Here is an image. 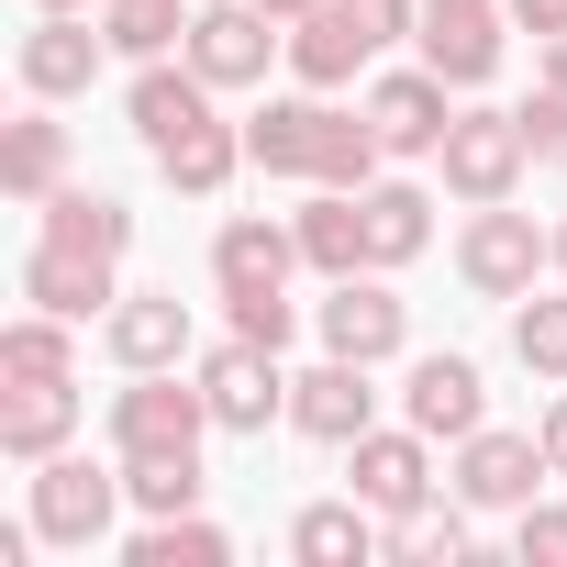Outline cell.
<instances>
[{
    "mask_svg": "<svg viewBox=\"0 0 567 567\" xmlns=\"http://www.w3.org/2000/svg\"><path fill=\"white\" fill-rule=\"evenodd\" d=\"M368 68H379V45L357 34L346 0H323V12L290 23V79H301V90H346V79H368Z\"/></svg>",
    "mask_w": 567,
    "mask_h": 567,
    "instance_id": "20",
    "label": "cell"
},
{
    "mask_svg": "<svg viewBox=\"0 0 567 567\" xmlns=\"http://www.w3.org/2000/svg\"><path fill=\"white\" fill-rule=\"evenodd\" d=\"M212 434V401L189 368H123L112 390V456H200Z\"/></svg>",
    "mask_w": 567,
    "mask_h": 567,
    "instance_id": "2",
    "label": "cell"
},
{
    "mask_svg": "<svg viewBox=\"0 0 567 567\" xmlns=\"http://www.w3.org/2000/svg\"><path fill=\"white\" fill-rule=\"evenodd\" d=\"M123 501H134V489H123V467H101V456H79V445L34 467V534H45V545H68V556H90V545L123 523Z\"/></svg>",
    "mask_w": 567,
    "mask_h": 567,
    "instance_id": "6",
    "label": "cell"
},
{
    "mask_svg": "<svg viewBox=\"0 0 567 567\" xmlns=\"http://www.w3.org/2000/svg\"><path fill=\"white\" fill-rule=\"evenodd\" d=\"M501 12H512V34H534V45L567 34V0H501Z\"/></svg>",
    "mask_w": 567,
    "mask_h": 567,
    "instance_id": "36",
    "label": "cell"
},
{
    "mask_svg": "<svg viewBox=\"0 0 567 567\" xmlns=\"http://www.w3.org/2000/svg\"><path fill=\"white\" fill-rule=\"evenodd\" d=\"M512 357L534 379H567V290H523L512 301Z\"/></svg>",
    "mask_w": 567,
    "mask_h": 567,
    "instance_id": "31",
    "label": "cell"
},
{
    "mask_svg": "<svg viewBox=\"0 0 567 567\" xmlns=\"http://www.w3.org/2000/svg\"><path fill=\"white\" fill-rule=\"evenodd\" d=\"M101 346H112V368H189V357H200L178 290H123V301L101 312Z\"/></svg>",
    "mask_w": 567,
    "mask_h": 567,
    "instance_id": "18",
    "label": "cell"
},
{
    "mask_svg": "<svg viewBox=\"0 0 567 567\" xmlns=\"http://www.w3.org/2000/svg\"><path fill=\"white\" fill-rule=\"evenodd\" d=\"M467 545H478V512H467V501L445 489V501H423V512H401L379 556H390V567H456Z\"/></svg>",
    "mask_w": 567,
    "mask_h": 567,
    "instance_id": "26",
    "label": "cell"
},
{
    "mask_svg": "<svg viewBox=\"0 0 567 567\" xmlns=\"http://www.w3.org/2000/svg\"><path fill=\"white\" fill-rule=\"evenodd\" d=\"M23 301H45V312H68V323H101V312L123 301V256H90V245L34 234V256H23Z\"/></svg>",
    "mask_w": 567,
    "mask_h": 567,
    "instance_id": "15",
    "label": "cell"
},
{
    "mask_svg": "<svg viewBox=\"0 0 567 567\" xmlns=\"http://www.w3.org/2000/svg\"><path fill=\"white\" fill-rule=\"evenodd\" d=\"M256 12H278V23H301V12H323V0H256Z\"/></svg>",
    "mask_w": 567,
    "mask_h": 567,
    "instance_id": "39",
    "label": "cell"
},
{
    "mask_svg": "<svg viewBox=\"0 0 567 567\" xmlns=\"http://www.w3.org/2000/svg\"><path fill=\"white\" fill-rule=\"evenodd\" d=\"M0 189H12V200H56L68 189V123H56V101H34L12 134H0Z\"/></svg>",
    "mask_w": 567,
    "mask_h": 567,
    "instance_id": "24",
    "label": "cell"
},
{
    "mask_svg": "<svg viewBox=\"0 0 567 567\" xmlns=\"http://www.w3.org/2000/svg\"><path fill=\"white\" fill-rule=\"evenodd\" d=\"M456 101H467V90H445V79L412 56V68H379L357 112L379 123V145H390V156H445V123H456Z\"/></svg>",
    "mask_w": 567,
    "mask_h": 567,
    "instance_id": "10",
    "label": "cell"
},
{
    "mask_svg": "<svg viewBox=\"0 0 567 567\" xmlns=\"http://www.w3.org/2000/svg\"><path fill=\"white\" fill-rule=\"evenodd\" d=\"M0 379H79V323L45 301L23 323H0Z\"/></svg>",
    "mask_w": 567,
    "mask_h": 567,
    "instance_id": "28",
    "label": "cell"
},
{
    "mask_svg": "<svg viewBox=\"0 0 567 567\" xmlns=\"http://www.w3.org/2000/svg\"><path fill=\"white\" fill-rule=\"evenodd\" d=\"M79 379H0V456L12 467H45V456H68V434H79Z\"/></svg>",
    "mask_w": 567,
    "mask_h": 567,
    "instance_id": "17",
    "label": "cell"
},
{
    "mask_svg": "<svg viewBox=\"0 0 567 567\" xmlns=\"http://www.w3.org/2000/svg\"><path fill=\"white\" fill-rule=\"evenodd\" d=\"M101 68H112V34H90V12H45L23 34V101H90Z\"/></svg>",
    "mask_w": 567,
    "mask_h": 567,
    "instance_id": "16",
    "label": "cell"
},
{
    "mask_svg": "<svg viewBox=\"0 0 567 567\" xmlns=\"http://www.w3.org/2000/svg\"><path fill=\"white\" fill-rule=\"evenodd\" d=\"M301 278V223H278V212H234L212 234V290L223 301H256V290H290Z\"/></svg>",
    "mask_w": 567,
    "mask_h": 567,
    "instance_id": "12",
    "label": "cell"
},
{
    "mask_svg": "<svg viewBox=\"0 0 567 567\" xmlns=\"http://www.w3.org/2000/svg\"><path fill=\"white\" fill-rule=\"evenodd\" d=\"M200 401H212V434H267V423H290V368H278V346L256 334H223L189 357Z\"/></svg>",
    "mask_w": 567,
    "mask_h": 567,
    "instance_id": "3",
    "label": "cell"
},
{
    "mask_svg": "<svg viewBox=\"0 0 567 567\" xmlns=\"http://www.w3.org/2000/svg\"><path fill=\"white\" fill-rule=\"evenodd\" d=\"M401 423H423L434 445L478 434V423H489V379H478V357H456V346L412 357V368H401Z\"/></svg>",
    "mask_w": 567,
    "mask_h": 567,
    "instance_id": "14",
    "label": "cell"
},
{
    "mask_svg": "<svg viewBox=\"0 0 567 567\" xmlns=\"http://www.w3.org/2000/svg\"><path fill=\"white\" fill-rule=\"evenodd\" d=\"M545 267H556V223H534V212H512V200H478L467 223H456V290L467 301H523V290H545Z\"/></svg>",
    "mask_w": 567,
    "mask_h": 567,
    "instance_id": "1",
    "label": "cell"
},
{
    "mask_svg": "<svg viewBox=\"0 0 567 567\" xmlns=\"http://www.w3.org/2000/svg\"><path fill=\"white\" fill-rule=\"evenodd\" d=\"M523 145H534V167L567 178V90H556V79H534V101H523Z\"/></svg>",
    "mask_w": 567,
    "mask_h": 567,
    "instance_id": "34",
    "label": "cell"
},
{
    "mask_svg": "<svg viewBox=\"0 0 567 567\" xmlns=\"http://www.w3.org/2000/svg\"><path fill=\"white\" fill-rule=\"evenodd\" d=\"M379 423V368H357V357H312L301 379H290V434H312V445H357Z\"/></svg>",
    "mask_w": 567,
    "mask_h": 567,
    "instance_id": "11",
    "label": "cell"
},
{
    "mask_svg": "<svg viewBox=\"0 0 567 567\" xmlns=\"http://www.w3.org/2000/svg\"><path fill=\"white\" fill-rule=\"evenodd\" d=\"M123 567H234V534L212 512H156V523H134Z\"/></svg>",
    "mask_w": 567,
    "mask_h": 567,
    "instance_id": "27",
    "label": "cell"
},
{
    "mask_svg": "<svg viewBox=\"0 0 567 567\" xmlns=\"http://www.w3.org/2000/svg\"><path fill=\"white\" fill-rule=\"evenodd\" d=\"M534 79H556V90H567V34H545V45H534Z\"/></svg>",
    "mask_w": 567,
    "mask_h": 567,
    "instance_id": "38",
    "label": "cell"
},
{
    "mask_svg": "<svg viewBox=\"0 0 567 567\" xmlns=\"http://www.w3.org/2000/svg\"><path fill=\"white\" fill-rule=\"evenodd\" d=\"M423 12H467V0H423Z\"/></svg>",
    "mask_w": 567,
    "mask_h": 567,
    "instance_id": "42",
    "label": "cell"
},
{
    "mask_svg": "<svg viewBox=\"0 0 567 567\" xmlns=\"http://www.w3.org/2000/svg\"><path fill=\"white\" fill-rule=\"evenodd\" d=\"M534 445H545V467L567 478V379H556V401H545V423H534Z\"/></svg>",
    "mask_w": 567,
    "mask_h": 567,
    "instance_id": "37",
    "label": "cell"
},
{
    "mask_svg": "<svg viewBox=\"0 0 567 567\" xmlns=\"http://www.w3.org/2000/svg\"><path fill=\"white\" fill-rule=\"evenodd\" d=\"M234 167H245V123H223V112H200L189 134H167V145H156V178H167V189H189V200H223V189H234Z\"/></svg>",
    "mask_w": 567,
    "mask_h": 567,
    "instance_id": "22",
    "label": "cell"
},
{
    "mask_svg": "<svg viewBox=\"0 0 567 567\" xmlns=\"http://www.w3.org/2000/svg\"><path fill=\"white\" fill-rule=\"evenodd\" d=\"M323 123H334V90H301V101H267V112L245 123V167H256V178H301V189H312Z\"/></svg>",
    "mask_w": 567,
    "mask_h": 567,
    "instance_id": "19",
    "label": "cell"
},
{
    "mask_svg": "<svg viewBox=\"0 0 567 567\" xmlns=\"http://www.w3.org/2000/svg\"><path fill=\"white\" fill-rule=\"evenodd\" d=\"M223 312H234V334H256V346H290V334H301V301H290V290H256V301H223Z\"/></svg>",
    "mask_w": 567,
    "mask_h": 567,
    "instance_id": "35",
    "label": "cell"
},
{
    "mask_svg": "<svg viewBox=\"0 0 567 567\" xmlns=\"http://www.w3.org/2000/svg\"><path fill=\"white\" fill-rule=\"evenodd\" d=\"M312 334H323V357L390 368V357L412 346V301L390 290V267H357V278H323V301H312Z\"/></svg>",
    "mask_w": 567,
    "mask_h": 567,
    "instance_id": "4",
    "label": "cell"
},
{
    "mask_svg": "<svg viewBox=\"0 0 567 567\" xmlns=\"http://www.w3.org/2000/svg\"><path fill=\"white\" fill-rule=\"evenodd\" d=\"M357 200H368V267L401 278V267L434 245V189H423V178H368Z\"/></svg>",
    "mask_w": 567,
    "mask_h": 567,
    "instance_id": "23",
    "label": "cell"
},
{
    "mask_svg": "<svg viewBox=\"0 0 567 567\" xmlns=\"http://www.w3.org/2000/svg\"><path fill=\"white\" fill-rule=\"evenodd\" d=\"M512 556L523 567H567V501H523L512 512Z\"/></svg>",
    "mask_w": 567,
    "mask_h": 567,
    "instance_id": "33",
    "label": "cell"
},
{
    "mask_svg": "<svg viewBox=\"0 0 567 567\" xmlns=\"http://www.w3.org/2000/svg\"><path fill=\"white\" fill-rule=\"evenodd\" d=\"M445 200H512L523 189V167H534V145H523V112H489V101H456V123H445Z\"/></svg>",
    "mask_w": 567,
    "mask_h": 567,
    "instance_id": "5",
    "label": "cell"
},
{
    "mask_svg": "<svg viewBox=\"0 0 567 567\" xmlns=\"http://www.w3.org/2000/svg\"><path fill=\"white\" fill-rule=\"evenodd\" d=\"M123 489H134V512L156 523V512H200V456H123Z\"/></svg>",
    "mask_w": 567,
    "mask_h": 567,
    "instance_id": "32",
    "label": "cell"
},
{
    "mask_svg": "<svg viewBox=\"0 0 567 567\" xmlns=\"http://www.w3.org/2000/svg\"><path fill=\"white\" fill-rule=\"evenodd\" d=\"M178 56H189L212 90H267V68L290 56V23H278V12H256V0H200Z\"/></svg>",
    "mask_w": 567,
    "mask_h": 567,
    "instance_id": "7",
    "label": "cell"
},
{
    "mask_svg": "<svg viewBox=\"0 0 567 567\" xmlns=\"http://www.w3.org/2000/svg\"><path fill=\"white\" fill-rule=\"evenodd\" d=\"M34 12H90V0H34Z\"/></svg>",
    "mask_w": 567,
    "mask_h": 567,
    "instance_id": "40",
    "label": "cell"
},
{
    "mask_svg": "<svg viewBox=\"0 0 567 567\" xmlns=\"http://www.w3.org/2000/svg\"><path fill=\"white\" fill-rule=\"evenodd\" d=\"M379 545H390V523H379L357 489H346V501H301V512H290V556H301V567H368Z\"/></svg>",
    "mask_w": 567,
    "mask_h": 567,
    "instance_id": "21",
    "label": "cell"
},
{
    "mask_svg": "<svg viewBox=\"0 0 567 567\" xmlns=\"http://www.w3.org/2000/svg\"><path fill=\"white\" fill-rule=\"evenodd\" d=\"M412 56H423L445 90H489V79H501V56H512V12H501V0H467V12H423Z\"/></svg>",
    "mask_w": 567,
    "mask_h": 567,
    "instance_id": "13",
    "label": "cell"
},
{
    "mask_svg": "<svg viewBox=\"0 0 567 567\" xmlns=\"http://www.w3.org/2000/svg\"><path fill=\"white\" fill-rule=\"evenodd\" d=\"M556 278H567V223H556Z\"/></svg>",
    "mask_w": 567,
    "mask_h": 567,
    "instance_id": "41",
    "label": "cell"
},
{
    "mask_svg": "<svg viewBox=\"0 0 567 567\" xmlns=\"http://www.w3.org/2000/svg\"><path fill=\"white\" fill-rule=\"evenodd\" d=\"M101 34H112V56L156 68V56L189 45V0H101Z\"/></svg>",
    "mask_w": 567,
    "mask_h": 567,
    "instance_id": "29",
    "label": "cell"
},
{
    "mask_svg": "<svg viewBox=\"0 0 567 567\" xmlns=\"http://www.w3.org/2000/svg\"><path fill=\"white\" fill-rule=\"evenodd\" d=\"M346 489H357L379 523L445 501V478H434V434H423V423H368V434L346 445Z\"/></svg>",
    "mask_w": 567,
    "mask_h": 567,
    "instance_id": "8",
    "label": "cell"
},
{
    "mask_svg": "<svg viewBox=\"0 0 567 567\" xmlns=\"http://www.w3.org/2000/svg\"><path fill=\"white\" fill-rule=\"evenodd\" d=\"M45 234H56V245H90V256H123V245H134V212H123L112 189H56V200H45Z\"/></svg>",
    "mask_w": 567,
    "mask_h": 567,
    "instance_id": "30",
    "label": "cell"
},
{
    "mask_svg": "<svg viewBox=\"0 0 567 567\" xmlns=\"http://www.w3.org/2000/svg\"><path fill=\"white\" fill-rule=\"evenodd\" d=\"M545 445L534 434H512V423H478V434H456V467H445V489L467 501V512H523V501H545Z\"/></svg>",
    "mask_w": 567,
    "mask_h": 567,
    "instance_id": "9",
    "label": "cell"
},
{
    "mask_svg": "<svg viewBox=\"0 0 567 567\" xmlns=\"http://www.w3.org/2000/svg\"><path fill=\"white\" fill-rule=\"evenodd\" d=\"M290 223H301V267L312 278H357L368 267V200L357 189H312Z\"/></svg>",
    "mask_w": 567,
    "mask_h": 567,
    "instance_id": "25",
    "label": "cell"
}]
</instances>
